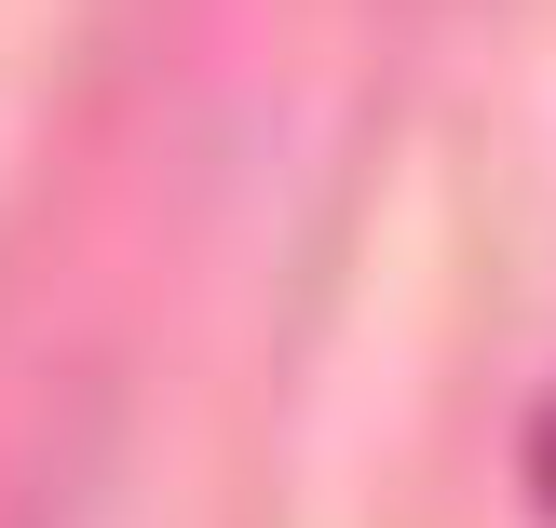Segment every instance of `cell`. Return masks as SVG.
Instances as JSON below:
<instances>
[{"label":"cell","mask_w":556,"mask_h":528,"mask_svg":"<svg viewBox=\"0 0 556 528\" xmlns=\"http://www.w3.org/2000/svg\"><path fill=\"white\" fill-rule=\"evenodd\" d=\"M530 488H543V515H556V421L530 434Z\"/></svg>","instance_id":"obj_1"}]
</instances>
